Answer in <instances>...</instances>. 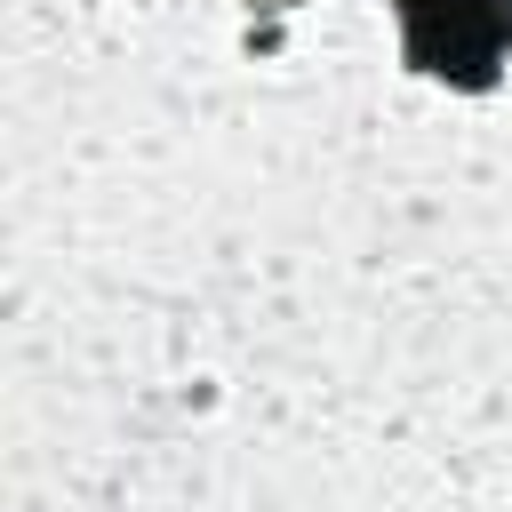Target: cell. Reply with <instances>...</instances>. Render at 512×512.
Returning <instances> with one entry per match:
<instances>
[{
	"label": "cell",
	"instance_id": "cell-1",
	"mask_svg": "<svg viewBox=\"0 0 512 512\" xmlns=\"http://www.w3.org/2000/svg\"><path fill=\"white\" fill-rule=\"evenodd\" d=\"M400 64L456 96H480L512 64V0H392Z\"/></svg>",
	"mask_w": 512,
	"mask_h": 512
}]
</instances>
